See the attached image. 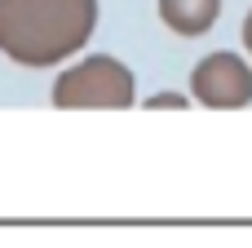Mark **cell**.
Wrapping results in <instances>:
<instances>
[{
	"mask_svg": "<svg viewBox=\"0 0 252 248\" xmlns=\"http://www.w3.org/2000/svg\"><path fill=\"white\" fill-rule=\"evenodd\" d=\"M244 44H248V53H252V9H248V18H244Z\"/></svg>",
	"mask_w": 252,
	"mask_h": 248,
	"instance_id": "5",
	"label": "cell"
},
{
	"mask_svg": "<svg viewBox=\"0 0 252 248\" xmlns=\"http://www.w3.org/2000/svg\"><path fill=\"white\" fill-rule=\"evenodd\" d=\"M217 13H221V0H159V18L177 35H204V31H213Z\"/></svg>",
	"mask_w": 252,
	"mask_h": 248,
	"instance_id": "4",
	"label": "cell"
},
{
	"mask_svg": "<svg viewBox=\"0 0 252 248\" xmlns=\"http://www.w3.org/2000/svg\"><path fill=\"white\" fill-rule=\"evenodd\" d=\"M137 80L120 58H84L53 80V106H133Z\"/></svg>",
	"mask_w": 252,
	"mask_h": 248,
	"instance_id": "2",
	"label": "cell"
},
{
	"mask_svg": "<svg viewBox=\"0 0 252 248\" xmlns=\"http://www.w3.org/2000/svg\"><path fill=\"white\" fill-rule=\"evenodd\" d=\"M190 93L204 106H248L252 102V67L239 53H208L190 71Z\"/></svg>",
	"mask_w": 252,
	"mask_h": 248,
	"instance_id": "3",
	"label": "cell"
},
{
	"mask_svg": "<svg viewBox=\"0 0 252 248\" xmlns=\"http://www.w3.org/2000/svg\"><path fill=\"white\" fill-rule=\"evenodd\" d=\"M97 0H0V53L22 67H53L89 44Z\"/></svg>",
	"mask_w": 252,
	"mask_h": 248,
	"instance_id": "1",
	"label": "cell"
}]
</instances>
